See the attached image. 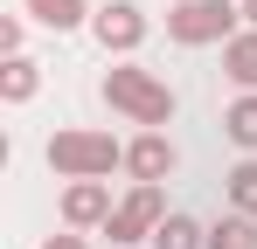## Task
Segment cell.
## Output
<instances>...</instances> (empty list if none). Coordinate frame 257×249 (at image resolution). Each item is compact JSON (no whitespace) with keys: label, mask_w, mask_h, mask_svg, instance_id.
Here are the masks:
<instances>
[{"label":"cell","mask_w":257,"mask_h":249,"mask_svg":"<svg viewBox=\"0 0 257 249\" xmlns=\"http://www.w3.org/2000/svg\"><path fill=\"white\" fill-rule=\"evenodd\" d=\"M104 104L125 111L132 124H146V132L174 124V90L153 76V70H139V62H111V70H104Z\"/></svg>","instance_id":"1"},{"label":"cell","mask_w":257,"mask_h":249,"mask_svg":"<svg viewBox=\"0 0 257 249\" xmlns=\"http://www.w3.org/2000/svg\"><path fill=\"white\" fill-rule=\"evenodd\" d=\"M111 166H125V146H118L111 132L70 124V132L49 138V173H63V180H104Z\"/></svg>","instance_id":"2"},{"label":"cell","mask_w":257,"mask_h":249,"mask_svg":"<svg viewBox=\"0 0 257 249\" xmlns=\"http://www.w3.org/2000/svg\"><path fill=\"white\" fill-rule=\"evenodd\" d=\"M236 21H243L236 0H174V7H167V35L181 42V48L229 42V35H236Z\"/></svg>","instance_id":"3"},{"label":"cell","mask_w":257,"mask_h":249,"mask_svg":"<svg viewBox=\"0 0 257 249\" xmlns=\"http://www.w3.org/2000/svg\"><path fill=\"white\" fill-rule=\"evenodd\" d=\"M167 222V194L153 187V180H132V194L111 208V222H104V236L111 249H132V242H153V228Z\"/></svg>","instance_id":"4"},{"label":"cell","mask_w":257,"mask_h":249,"mask_svg":"<svg viewBox=\"0 0 257 249\" xmlns=\"http://www.w3.org/2000/svg\"><path fill=\"white\" fill-rule=\"evenodd\" d=\"M90 35H97L104 56H132V48L146 42V14H139L132 0H104V7L90 14Z\"/></svg>","instance_id":"5"},{"label":"cell","mask_w":257,"mask_h":249,"mask_svg":"<svg viewBox=\"0 0 257 249\" xmlns=\"http://www.w3.org/2000/svg\"><path fill=\"white\" fill-rule=\"evenodd\" d=\"M111 187H104V180H70V187H63V228H104V222H111Z\"/></svg>","instance_id":"6"},{"label":"cell","mask_w":257,"mask_h":249,"mask_svg":"<svg viewBox=\"0 0 257 249\" xmlns=\"http://www.w3.org/2000/svg\"><path fill=\"white\" fill-rule=\"evenodd\" d=\"M125 173H132V180H153V187H160V180L174 173V138H167V132H139V138L125 146Z\"/></svg>","instance_id":"7"},{"label":"cell","mask_w":257,"mask_h":249,"mask_svg":"<svg viewBox=\"0 0 257 249\" xmlns=\"http://www.w3.org/2000/svg\"><path fill=\"white\" fill-rule=\"evenodd\" d=\"M222 76L236 83V90H257V28H236V35L222 42Z\"/></svg>","instance_id":"8"},{"label":"cell","mask_w":257,"mask_h":249,"mask_svg":"<svg viewBox=\"0 0 257 249\" xmlns=\"http://www.w3.org/2000/svg\"><path fill=\"white\" fill-rule=\"evenodd\" d=\"M21 7H28V21H42V28H56V35H70V28L90 21L84 0H21Z\"/></svg>","instance_id":"9"},{"label":"cell","mask_w":257,"mask_h":249,"mask_svg":"<svg viewBox=\"0 0 257 249\" xmlns=\"http://www.w3.org/2000/svg\"><path fill=\"white\" fill-rule=\"evenodd\" d=\"M35 90H42V70H35L28 56H7V62H0V97H7V104H28Z\"/></svg>","instance_id":"10"},{"label":"cell","mask_w":257,"mask_h":249,"mask_svg":"<svg viewBox=\"0 0 257 249\" xmlns=\"http://www.w3.org/2000/svg\"><path fill=\"white\" fill-rule=\"evenodd\" d=\"M153 249H209V228H202L195 214H167V222L153 228Z\"/></svg>","instance_id":"11"},{"label":"cell","mask_w":257,"mask_h":249,"mask_svg":"<svg viewBox=\"0 0 257 249\" xmlns=\"http://www.w3.org/2000/svg\"><path fill=\"white\" fill-rule=\"evenodd\" d=\"M222 132H229V146H243V152H257V90H243L229 111H222Z\"/></svg>","instance_id":"12"},{"label":"cell","mask_w":257,"mask_h":249,"mask_svg":"<svg viewBox=\"0 0 257 249\" xmlns=\"http://www.w3.org/2000/svg\"><path fill=\"white\" fill-rule=\"evenodd\" d=\"M209 249H257V214H243V208L222 214V222L209 228Z\"/></svg>","instance_id":"13"},{"label":"cell","mask_w":257,"mask_h":249,"mask_svg":"<svg viewBox=\"0 0 257 249\" xmlns=\"http://www.w3.org/2000/svg\"><path fill=\"white\" fill-rule=\"evenodd\" d=\"M222 194L243 208V214H257V160H243V166H229L222 173Z\"/></svg>","instance_id":"14"},{"label":"cell","mask_w":257,"mask_h":249,"mask_svg":"<svg viewBox=\"0 0 257 249\" xmlns=\"http://www.w3.org/2000/svg\"><path fill=\"white\" fill-rule=\"evenodd\" d=\"M21 35H28V28H21V21L7 14V21H0V48H7V56H21Z\"/></svg>","instance_id":"15"},{"label":"cell","mask_w":257,"mask_h":249,"mask_svg":"<svg viewBox=\"0 0 257 249\" xmlns=\"http://www.w3.org/2000/svg\"><path fill=\"white\" fill-rule=\"evenodd\" d=\"M42 249H84V228H63V236H49Z\"/></svg>","instance_id":"16"},{"label":"cell","mask_w":257,"mask_h":249,"mask_svg":"<svg viewBox=\"0 0 257 249\" xmlns=\"http://www.w3.org/2000/svg\"><path fill=\"white\" fill-rule=\"evenodd\" d=\"M236 7H243V28H257V0H236Z\"/></svg>","instance_id":"17"}]
</instances>
